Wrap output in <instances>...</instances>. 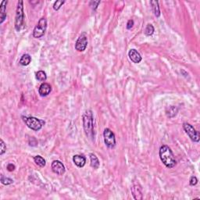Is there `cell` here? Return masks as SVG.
Instances as JSON below:
<instances>
[{
    "label": "cell",
    "mask_w": 200,
    "mask_h": 200,
    "mask_svg": "<svg viewBox=\"0 0 200 200\" xmlns=\"http://www.w3.org/2000/svg\"><path fill=\"white\" fill-rule=\"evenodd\" d=\"M36 78L39 81H45L47 79L46 73L43 71V70H39V71L36 73Z\"/></svg>",
    "instance_id": "20"
},
{
    "label": "cell",
    "mask_w": 200,
    "mask_h": 200,
    "mask_svg": "<svg viewBox=\"0 0 200 200\" xmlns=\"http://www.w3.org/2000/svg\"><path fill=\"white\" fill-rule=\"evenodd\" d=\"M1 183L3 185H11V184L13 183V180L11 178H9V177H6L4 175L2 174L1 175Z\"/></svg>",
    "instance_id": "22"
},
{
    "label": "cell",
    "mask_w": 200,
    "mask_h": 200,
    "mask_svg": "<svg viewBox=\"0 0 200 200\" xmlns=\"http://www.w3.org/2000/svg\"><path fill=\"white\" fill-rule=\"evenodd\" d=\"M31 56L29 54H23L20 59V64L22 66H28L31 64Z\"/></svg>",
    "instance_id": "17"
},
{
    "label": "cell",
    "mask_w": 200,
    "mask_h": 200,
    "mask_svg": "<svg viewBox=\"0 0 200 200\" xmlns=\"http://www.w3.org/2000/svg\"><path fill=\"white\" fill-rule=\"evenodd\" d=\"M100 3H101L100 1H97V2L96 1H92L90 3V6H92V8L93 10H95V9H97V7H98L99 5L100 4Z\"/></svg>",
    "instance_id": "26"
},
{
    "label": "cell",
    "mask_w": 200,
    "mask_h": 200,
    "mask_svg": "<svg viewBox=\"0 0 200 200\" xmlns=\"http://www.w3.org/2000/svg\"><path fill=\"white\" fill-rule=\"evenodd\" d=\"M47 28V20L45 17H42L39 20L38 23L36 25L35 28L33 31V36L35 38H42L45 34V31Z\"/></svg>",
    "instance_id": "5"
},
{
    "label": "cell",
    "mask_w": 200,
    "mask_h": 200,
    "mask_svg": "<svg viewBox=\"0 0 200 200\" xmlns=\"http://www.w3.org/2000/svg\"><path fill=\"white\" fill-rule=\"evenodd\" d=\"M150 4L152 6V11L154 13V15L156 17H160V6H159V2L153 0V1L150 2Z\"/></svg>",
    "instance_id": "16"
},
{
    "label": "cell",
    "mask_w": 200,
    "mask_h": 200,
    "mask_svg": "<svg viewBox=\"0 0 200 200\" xmlns=\"http://www.w3.org/2000/svg\"><path fill=\"white\" fill-rule=\"evenodd\" d=\"M88 45V37L85 32H83L75 43V49L78 52H84Z\"/></svg>",
    "instance_id": "8"
},
{
    "label": "cell",
    "mask_w": 200,
    "mask_h": 200,
    "mask_svg": "<svg viewBox=\"0 0 200 200\" xmlns=\"http://www.w3.org/2000/svg\"><path fill=\"white\" fill-rule=\"evenodd\" d=\"M198 183V179L197 177H196V176H192V177H191V178H190V181H189V184L191 186H195V185H196V184Z\"/></svg>",
    "instance_id": "25"
},
{
    "label": "cell",
    "mask_w": 200,
    "mask_h": 200,
    "mask_svg": "<svg viewBox=\"0 0 200 200\" xmlns=\"http://www.w3.org/2000/svg\"><path fill=\"white\" fill-rule=\"evenodd\" d=\"M134 25V20H129L128 21H127V29L130 30L131 29V28L133 27Z\"/></svg>",
    "instance_id": "27"
},
{
    "label": "cell",
    "mask_w": 200,
    "mask_h": 200,
    "mask_svg": "<svg viewBox=\"0 0 200 200\" xmlns=\"http://www.w3.org/2000/svg\"><path fill=\"white\" fill-rule=\"evenodd\" d=\"M52 171L58 175H63L65 173V167L59 160H54L52 163Z\"/></svg>",
    "instance_id": "9"
},
{
    "label": "cell",
    "mask_w": 200,
    "mask_h": 200,
    "mask_svg": "<svg viewBox=\"0 0 200 200\" xmlns=\"http://www.w3.org/2000/svg\"><path fill=\"white\" fill-rule=\"evenodd\" d=\"M177 112H178V109L176 106H174V105H171L169 108L167 110L166 113H167V116L170 118H173L177 115Z\"/></svg>",
    "instance_id": "18"
},
{
    "label": "cell",
    "mask_w": 200,
    "mask_h": 200,
    "mask_svg": "<svg viewBox=\"0 0 200 200\" xmlns=\"http://www.w3.org/2000/svg\"><path fill=\"white\" fill-rule=\"evenodd\" d=\"M23 118V122L26 124V125L29 127L30 129L33 131H38L41 130L42 127V126L45 124V121L43 120H40L38 118L34 117V116H22Z\"/></svg>",
    "instance_id": "4"
},
{
    "label": "cell",
    "mask_w": 200,
    "mask_h": 200,
    "mask_svg": "<svg viewBox=\"0 0 200 200\" xmlns=\"http://www.w3.org/2000/svg\"><path fill=\"white\" fill-rule=\"evenodd\" d=\"M104 142L105 146L110 149H113L116 146V138L115 135L110 128H105L103 131Z\"/></svg>",
    "instance_id": "7"
},
{
    "label": "cell",
    "mask_w": 200,
    "mask_h": 200,
    "mask_svg": "<svg viewBox=\"0 0 200 200\" xmlns=\"http://www.w3.org/2000/svg\"><path fill=\"white\" fill-rule=\"evenodd\" d=\"M52 91V87L48 83H42L38 89V93L42 97L47 96L50 94Z\"/></svg>",
    "instance_id": "12"
},
{
    "label": "cell",
    "mask_w": 200,
    "mask_h": 200,
    "mask_svg": "<svg viewBox=\"0 0 200 200\" xmlns=\"http://www.w3.org/2000/svg\"><path fill=\"white\" fill-rule=\"evenodd\" d=\"M83 127L86 136L94 141L95 139V131H94V117L91 110H86L83 114Z\"/></svg>",
    "instance_id": "1"
},
{
    "label": "cell",
    "mask_w": 200,
    "mask_h": 200,
    "mask_svg": "<svg viewBox=\"0 0 200 200\" xmlns=\"http://www.w3.org/2000/svg\"><path fill=\"white\" fill-rule=\"evenodd\" d=\"M73 162L78 167H83L86 163V158L83 155L77 154L73 156Z\"/></svg>",
    "instance_id": "13"
},
{
    "label": "cell",
    "mask_w": 200,
    "mask_h": 200,
    "mask_svg": "<svg viewBox=\"0 0 200 200\" xmlns=\"http://www.w3.org/2000/svg\"><path fill=\"white\" fill-rule=\"evenodd\" d=\"M183 128L185 130V133L188 135V137H189L192 141H194V142H199L200 139L199 133L194 128L192 125L185 122L183 124Z\"/></svg>",
    "instance_id": "6"
},
{
    "label": "cell",
    "mask_w": 200,
    "mask_h": 200,
    "mask_svg": "<svg viewBox=\"0 0 200 200\" xmlns=\"http://www.w3.org/2000/svg\"><path fill=\"white\" fill-rule=\"evenodd\" d=\"M24 20V13H23V2L20 0L18 2L17 10H16V17H15V29L17 31H20L21 30L22 26L23 24Z\"/></svg>",
    "instance_id": "3"
},
{
    "label": "cell",
    "mask_w": 200,
    "mask_h": 200,
    "mask_svg": "<svg viewBox=\"0 0 200 200\" xmlns=\"http://www.w3.org/2000/svg\"><path fill=\"white\" fill-rule=\"evenodd\" d=\"M154 31H155L154 27L152 26V24H150V23H148V24L146 25V29H145V34H146V36H151L153 34Z\"/></svg>",
    "instance_id": "21"
},
{
    "label": "cell",
    "mask_w": 200,
    "mask_h": 200,
    "mask_svg": "<svg viewBox=\"0 0 200 200\" xmlns=\"http://www.w3.org/2000/svg\"><path fill=\"white\" fill-rule=\"evenodd\" d=\"M160 158L163 164L167 168H173L177 164L175 158H174V153L169 146L163 145L160 149Z\"/></svg>",
    "instance_id": "2"
},
{
    "label": "cell",
    "mask_w": 200,
    "mask_h": 200,
    "mask_svg": "<svg viewBox=\"0 0 200 200\" xmlns=\"http://www.w3.org/2000/svg\"><path fill=\"white\" fill-rule=\"evenodd\" d=\"M6 151V145L3 139L0 140V155L3 156Z\"/></svg>",
    "instance_id": "24"
},
{
    "label": "cell",
    "mask_w": 200,
    "mask_h": 200,
    "mask_svg": "<svg viewBox=\"0 0 200 200\" xmlns=\"http://www.w3.org/2000/svg\"><path fill=\"white\" fill-rule=\"evenodd\" d=\"M7 170L9 171H13L14 170H15V166H14L13 164V163H9V164L7 165Z\"/></svg>",
    "instance_id": "28"
},
{
    "label": "cell",
    "mask_w": 200,
    "mask_h": 200,
    "mask_svg": "<svg viewBox=\"0 0 200 200\" xmlns=\"http://www.w3.org/2000/svg\"><path fill=\"white\" fill-rule=\"evenodd\" d=\"M128 56L131 60L133 63H135V64H139L141 61V59H142L141 54L136 49H131L129 51Z\"/></svg>",
    "instance_id": "11"
},
{
    "label": "cell",
    "mask_w": 200,
    "mask_h": 200,
    "mask_svg": "<svg viewBox=\"0 0 200 200\" xmlns=\"http://www.w3.org/2000/svg\"><path fill=\"white\" fill-rule=\"evenodd\" d=\"M34 161L36 164L38 165L40 167H44L46 164V162H45V160L41 156H35L34 157Z\"/></svg>",
    "instance_id": "19"
},
{
    "label": "cell",
    "mask_w": 200,
    "mask_h": 200,
    "mask_svg": "<svg viewBox=\"0 0 200 200\" xmlns=\"http://www.w3.org/2000/svg\"><path fill=\"white\" fill-rule=\"evenodd\" d=\"M89 157H90V161H91V167H93L94 169H98L100 167V160H99L98 157L95 155L94 153H90L89 154Z\"/></svg>",
    "instance_id": "15"
},
{
    "label": "cell",
    "mask_w": 200,
    "mask_h": 200,
    "mask_svg": "<svg viewBox=\"0 0 200 200\" xmlns=\"http://www.w3.org/2000/svg\"><path fill=\"white\" fill-rule=\"evenodd\" d=\"M65 3V1H63V0H57L53 4V9L55 10H59V9L61 8V6H63V5Z\"/></svg>",
    "instance_id": "23"
},
{
    "label": "cell",
    "mask_w": 200,
    "mask_h": 200,
    "mask_svg": "<svg viewBox=\"0 0 200 200\" xmlns=\"http://www.w3.org/2000/svg\"><path fill=\"white\" fill-rule=\"evenodd\" d=\"M131 191L134 199L136 200L142 199L143 197L142 192H141V187L138 182H134L133 185L131 188Z\"/></svg>",
    "instance_id": "10"
},
{
    "label": "cell",
    "mask_w": 200,
    "mask_h": 200,
    "mask_svg": "<svg viewBox=\"0 0 200 200\" xmlns=\"http://www.w3.org/2000/svg\"><path fill=\"white\" fill-rule=\"evenodd\" d=\"M7 1L2 2L1 6H0V23H3L6 18V5H7Z\"/></svg>",
    "instance_id": "14"
}]
</instances>
